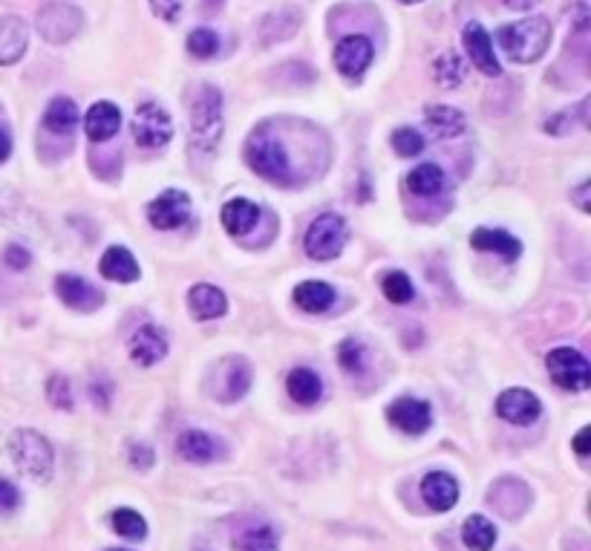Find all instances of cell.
I'll return each instance as SVG.
<instances>
[{
    "label": "cell",
    "instance_id": "cell-1",
    "mask_svg": "<svg viewBox=\"0 0 591 551\" xmlns=\"http://www.w3.org/2000/svg\"><path fill=\"white\" fill-rule=\"evenodd\" d=\"M222 139V93L214 84H202L191 101V153L211 156Z\"/></svg>",
    "mask_w": 591,
    "mask_h": 551
},
{
    "label": "cell",
    "instance_id": "cell-2",
    "mask_svg": "<svg viewBox=\"0 0 591 551\" xmlns=\"http://www.w3.org/2000/svg\"><path fill=\"white\" fill-rule=\"evenodd\" d=\"M551 44V24L548 18H528L499 29V47L517 64H531L545 55Z\"/></svg>",
    "mask_w": 591,
    "mask_h": 551
},
{
    "label": "cell",
    "instance_id": "cell-3",
    "mask_svg": "<svg viewBox=\"0 0 591 551\" xmlns=\"http://www.w3.org/2000/svg\"><path fill=\"white\" fill-rule=\"evenodd\" d=\"M9 456L18 465V471L35 482H47L52 476V445L38 430H15L9 439Z\"/></svg>",
    "mask_w": 591,
    "mask_h": 551
},
{
    "label": "cell",
    "instance_id": "cell-4",
    "mask_svg": "<svg viewBox=\"0 0 591 551\" xmlns=\"http://www.w3.org/2000/svg\"><path fill=\"white\" fill-rule=\"evenodd\" d=\"M246 162L251 165L254 174L269 179L274 185H292V162L286 156V148L280 145V139H274L269 133H254L246 145Z\"/></svg>",
    "mask_w": 591,
    "mask_h": 551
},
{
    "label": "cell",
    "instance_id": "cell-5",
    "mask_svg": "<svg viewBox=\"0 0 591 551\" xmlns=\"http://www.w3.org/2000/svg\"><path fill=\"white\" fill-rule=\"evenodd\" d=\"M346 240H349V226H346L344 217L323 214L309 226L303 246H306V254L315 260H332L344 251Z\"/></svg>",
    "mask_w": 591,
    "mask_h": 551
},
{
    "label": "cell",
    "instance_id": "cell-6",
    "mask_svg": "<svg viewBox=\"0 0 591 551\" xmlns=\"http://www.w3.org/2000/svg\"><path fill=\"white\" fill-rule=\"evenodd\" d=\"M251 387V364L240 355L222 358L220 364L214 367V373L208 378V390L217 401H240Z\"/></svg>",
    "mask_w": 591,
    "mask_h": 551
},
{
    "label": "cell",
    "instance_id": "cell-7",
    "mask_svg": "<svg viewBox=\"0 0 591 551\" xmlns=\"http://www.w3.org/2000/svg\"><path fill=\"white\" fill-rule=\"evenodd\" d=\"M81 29H84V12L75 9L73 3L55 0V3H47L38 12V32L50 44H67V41H73Z\"/></svg>",
    "mask_w": 591,
    "mask_h": 551
},
{
    "label": "cell",
    "instance_id": "cell-8",
    "mask_svg": "<svg viewBox=\"0 0 591 551\" xmlns=\"http://www.w3.org/2000/svg\"><path fill=\"white\" fill-rule=\"evenodd\" d=\"M548 373L554 378L557 387L571 390V393H583L591 384V367L586 355L571 347H560V350L548 352Z\"/></svg>",
    "mask_w": 591,
    "mask_h": 551
},
{
    "label": "cell",
    "instance_id": "cell-9",
    "mask_svg": "<svg viewBox=\"0 0 591 551\" xmlns=\"http://www.w3.org/2000/svg\"><path fill=\"white\" fill-rule=\"evenodd\" d=\"M133 139L139 148H165L173 139V119L171 113L159 104H142L133 116Z\"/></svg>",
    "mask_w": 591,
    "mask_h": 551
},
{
    "label": "cell",
    "instance_id": "cell-10",
    "mask_svg": "<svg viewBox=\"0 0 591 551\" xmlns=\"http://www.w3.org/2000/svg\"><path fill=\"white\" fill-rule=\"evenodd\" d=\"M372 58H375V50H372L370 38H364V35H346L335 47V67L341 70V76L352 78V81L370 70Z\"/></svg>",
    "mask_w": 591,
    "mask_h": 551
},
{
    "label": "cell",
    "instance_id": "cell-11",
    "mask_svg": "<svg viewBox=\"0 0 591 551\" xmlns=\"http://www.w3.org/2000/svg\"><path fill=\"white\" fill-rule=\"evenodd\" d=\"M496 413H499L508 425L525 427V425H534V422L540 419L542 404L531 390L511 387V390H505V393L496 399Z\"/></svg>",
    "mask_w": 591,
    "mask_h": 551
},
{
    "label": "cell",
    "instance_id": "cell-12",
    "mask_svg": "<svg viewBox=\"0 0 591 551\" xmlns=\"http://www.w3.org/2000/svg\"><path fill=\"white\" fill-rule=\"evenodd\" d=\"M191 217V197L185 191H165L162 197L150 202L148 220L159 231H173V228L185 226Z\"/></svg>",
    "mask_w": 591,
    "mask_h": 551
},
{
    "label": "cell",
    "instance_id": "cell-13",
    "mask_svg": "<svg viewBox=\"0 0 591 551\" xmlns=\"http://www.w3.org/2000/svg\"><path fill=\"white\" fill-rule=\"evenodd\" d=\"M387 419L393 422L401 433H410V436H421L433 416H430V404L421 399H413V396H404V399H395L387 410Z\"/></svg>",
    "mask_w": 591,
    "mask_h": 551
},
{
    "label": "cell",
    "instance_id": "cell-14",
    "mask_svg": "<svg viewBox=\"0 0 591 551\" xmlns=\"http://www.w3.org/2000/svg\"><path fill=\"white\" fill-rule=\"evenodd\" d=\"M55 295L67 303L70 309L78 312H96L101 306V292L96 286H90L87 280H81L78 275H58L55 277Z\"/></svg>",
    "mask_w": 591,
    "mask_h": 551
},
{
    "label": "cell",
    "instance_id": "cell-15",
    "mask_svg": "<svg viewBox=\"0 0 591 551\" xmlns=\"http://www.w3.org/2000/svg\"><path fill=\"white\" fill-rule=\"evenodd\" d=\"M465 47H468L470 61L476 64V70H482L485 76H499L502 73V64L496 58V50L491 44V35L482 24H468L465 26Z\"/></svg>",
    "mask_w": 591,
    "mask_h": 551
},
{
    "label": "cell",
    "instance_id": "cell-16",
    "mask_svg": "<svg viewBox=\"0 0 591 551\" xmlns=\"http://www.w3.org/2000/svg\"><path fill=\"white\" fill-rule=\"evenodd\" d=\"M130 355L136 364L142 367H153L168 355V338L159 326H142L133 338H130Z\"/></svg>",
    "mask_w": 591,
    "mask_h": 551
},
{
    "label": "cell",
    "instance_id": "cell-17",
    "mask_svg": "<svg viewBox=\"0 0 591 551\" xmlns=\"http://www.w3.org/2000/svg\"><path fill=\"white\" fill-rule=\"evenodd\" d=\"M421 497L433 511H450L459 502V482L444 471H433L421 479Z\"/></svg>",
    "mask_w": 591,
    "mask_h": 551
},
{
    "label": "cell",
    "instance_id": "cell-18",
    "mask_svg": "<svg viewBox=\"0 0 591 551\" xmlns=\"http://www.w3.org/2000/svg\"><path fill=\"white\" fill-rule=\"evenodd\" d=\"M122 127V110L110 101H99L87 110L84 116V130L93 142H107L119 133Z\"/></svg>",
    "mask_w": 591,
    "mask_h": 551
},
{
    "label": "cell",
    "instance_id": "cell-19",
    "mask_svg": "<svg viewBox=\"0 0 591 551\" xmlns=\"http://www.w3.org/2000/svg\"><path fill=\"white\" fill-rule=\"evenodd\" d=\"M26 41H29V32H26L24 21L18 15H3L0 18V67L21 61V55L26 52Z\"/></svg>",
    "mask_w": 591,
    "mask_h": 551
},
{
    "label": "cell",
    "instance_id": "cell-20",
    "mask_svg": "<svg viewBox=\"0 0 591 551\" xmlns=\"http://www.w3.org/2000/svg\"><path fill=\"white\" fill-rule=\"evenodd\" d=\"M470 246L479 251H493V254H499L508 263H514L519 254H522V243H519L514 234H508L502 228H476L470 234Z\"/></svg>",
    "mask_w": 591,
    "mask_h": 551
},
{
    "label": "cell",
    "instance_id": "cell-21",
    "mask_svg": "<svg viewBox=\"0 0 591 551\" xmlns=\"http://www.w3.org/2000/svg\"><path fill=\"white\" fill-rule=\"evenodd\" d=\"M179 453H182V459H188V462L205 465V462L222 456V445L217 442V436H211V433H205V430H185V433L179 436Z\"/></svg>",
    "mask_w": 591,
    "mask_h": 551
},
{
    "label": "cell",
    "instance_id": "cell-22",
    "mask_svg": "<svg viewBox=\"0 0 591 551\" xmlns=\"http://www.w3.org/2000/svg\"><path fill=\"white\" fill-rule=\"evenodd\" d=\"M188 306H191V315L197 321H214V318L225 315L228 301H225V295H222L217 286L199 283V286L191 289V295H188Z\"/></svg>",
    "mask_w": 591,
    "mask_h": 551
},
{
    "label": "cell",
    "instance_id": "cell-23",
    "mask_svg": "<svg viewBox=\"0 0 591 551\" xmlns=\"http://www.w3.org/2000/svg\"><path fill=\"white\" fill-rule=\"evenodd\" d=\"M99 269L101 275L107 277V280H113V283H133V280H139V263L122 246H113V249L104 251Z\"/></svg>",
    "mask_w": 591,
    "mask_h": 551
},
{
    "label": "cell",
    "instance_id": "cell-24",
    "mask_svg": "<svg viewBox=\"0 0 591 551\" xmlns=\"http://www.w3.org/2000/svg\"><path fill=\"white\" fill-rule=\"evenodd\" d=\"M286 390H289V396H292L297 404L312 407V404H318V401H321L323 381L315 370H309V367H297V370H292L289 378H286Z\"/></svg>",
    "mask_w": 591,
    "mask_h": 551
},
{
    "label": "cell",
    "instance_id": "cell-25",
    "mask_svg": "<svg viewBox=\"0 0 591 551\" xmlns=\"http://www.w3.org/2000/svg\"><path fill=\"white\" fill-rule=\"evenodd\" d=\"M257 223H260V208L254 202L231 200L222 205V226L228 228V234L243 237Z\"/></svg>",
    "mask_w": 591,
    "mask_h": 551
},
{
    "label": "cell",
    "instance_id": "cell-26",
    "mask_svg": "<svg viewBox=\"0 0 591 551\" xmlns=\"http://www.w3.org/2000/svg\"><path fill=\"white\" fill-rule=\"evenodd\" d=\"M424 122L430 127V133L439 136V139H453V136H459V133L465 130V116H462V110L447 107V104H433V107H427Z\"/></svg>",
    "mask_w": 591,
    "mask_h": 551
},
{
    "label": "cell",
    "instance_id": "cell-27",
    "mask_svg": "<svg viewBox=\"0 0 591 551\" xmlns=\"http://www.w3.org/2000/svg\"><path fill=\"white\" fill-rule=\"evenodd\" d=\"M295 303L303 312L321 315L335 303V289L329 283H321V280H306L295 289Z\"/></svg>",
    "mask_w": 591,
    "mask_h": 551
},
{
    "label": "cell",
    "instance_id": "cell-28",
    "mask_svg": "<svg viewBox=\"0 0 591 551\" xmlns=\"http://www.w3.org/2000/svg\"><path fill=\"white\" fill-rule=\"evenodd\" d=\"M234 551H280V537L269 523H254L234 534Z\"/></svg>",
    "mask_w": 591,
    "mask_h": 551
},
{
    "label": "cell",
    "instance_id": "cell-29",
    "mask_svg": "<svg viewBox=\"0 0 591 551\" xmlns=\"http://www.w3.org/2000/svg\"><path fill=\"white\" fill-rule=\"evenodd\" d=\"M81 122V113H78V107H75L73 99H52L50 107L44 110V127L52 130V133H73L75 125Z\"/></svg>",
    "mask_w": 591,
    "mask_h": 551
},
{
    "label": "cell",
    "instance_id": "cell-30",
    "mask_svg": "<svg viewBox=\"0 0 591 551\" xmlns=\"http://www.w3.org/2000/svg\"><path fill=\"white\" fill-rule=\"evenodd\" d=\"M462 543L470 551H491L496 546V526L482 514H470L462 526Z\"/></svg>",
    "mask_w": 591,
    "mask_h": 551
},
{
    "label": "cell",
    "instance_id": "cell-31",
    "mask_svg": "<svg viewBox=\"0 0 591 551\" xmlns=\"http://www.w3.org/2000/svg\"><path fill=\"white\" fill-rule=\"evenodd\" d=\"M297 29H300V15L295 9H283V12H274L269 15L263 26H260V41L263 44H277V41H286L292 38Z\"/></svg>",
    "mask_w": 591,
    "mask_h": 551
},
{
    "label": "cell",
    "instance_id": "cell-32",
    "mask_svg": "<svg viewBox=\"0 0 591 551\" xmlns=\"http://www.w3.org/2000/svg\"><path fill=\"white\" fill-rule=\"evenodd\" d=\"M407 188L413 194H419V197H436L444 188V171L439 165H433V162H424V165H419L413 174L407 176Z\"/></svg>",
    "mask_w": 591,
    "mask_h": 551
},
{
    "label": "cell",
    "instance_id": "cell-33",
    "mask_svg": "<svg viewBox=\"0 0 591 551\" xmlns=\"http://www.w3.org/2000/svg\"><path fill=\"white\" fill-rule=\"evenodd\" d=\"M433 76H436V81L442 84L444 90H453V87H459L465 81V61L456 52H444L433 64Z\"/></svg>",
    "mask_w": 591,
    "mask_h": 551
},
{
    "label": "cell",
    "instance_id": "cell-34",
    "mask_svg": "<svg viewBox=\"0 0 591 551\" xmlns=\"http://www.w3.org/2000/svg\"><path fill=\"white\" fill-rule=\"evenodd\" d=\"M113 528L127 537V540H145L148 537V523H145V517L139 514V511H133V508H119L116 514H113Z\"/></svg>",
    "mask_w": 591,
    "mask_h": 551
},
{
    "label": "cell",
    "instance_id": "cell-35",
    "mask_svg": "<svg viewBox=\"0 0 591 551\" xmlns=\"http://www.w3.org/2000/svg\"><path fill=\"white\" fill-rule=\"evenodd\" d=\"M381 289H384V295H387V301L395 303V306H401V303H410L413 301V283H410V277L404 275V272H387V275L381 277Z\"/></svg>",
    "mask_w": 591,
    "mask_h": 551
},
{
    "label": "cell",
    "instance_id": "cell-36",
    "mask_svg": "<svg viewBox=\"0 0 591 551\" xmlns=\"http://www.w3.org/2000/svg\"><path fill=\"white\" fill-rule=\"evenodd\" d=\"M217 50H220V38H217L214 29L199 26V29H194V32L188 35V52H191L194 58H211V55H217Z\"/></svg>",
    "mask_w": 591,
    "mask_h": 551
},
{
    "label": "cell",
    "instance_id": "cell-37",
    "mask_svg": "<svg viewBox=\"0 0 591 551\" xmlns=\"http://www.w3.org/2000/svg\"><path fill=\"white\" fill-rule=\"evenodd\" d=\"M338 361L346 373H361L367 367V347L355 338H346L344 344L338 347Z\"/></svg>",
    "mask_w": 591,
    "mask_h": 551
},
{
    "label": "cell",
    "instance_id": "cell-38",
    "mask_svg": "<svg viewBox=\"0 0 591 551\" xmlns=\"http://www.w3.org/2000/svg\"><path fill=\"white\" fill-rule=\"evenodd\" d=\"M424 139H421L419 130H413V127H398L393 133V148L398 156H407V159H413V156H419L424 151Z\"/></svg>",
    "mask_w": 591,
    "mask_h": 551
},
{
    "label": "cell",
    "instance_id": "cell-39",
    "mask_svg": "<svg viewBox=\"0 0 591 551\" xmlns=\"http://www.w3.org/2000/svg\"><path fill=\"white\" fill-rule=\"evenodd\" d=\"M47 393H50V404L58 407V410H70L73 407V396H70V381L64 376H52L50 384H47Z\"/></svg>",
    "mask_w": 591,
    "mask_h": 551
},
{
    "label": "cell",
    "instance_id": "cell-40",
    "mask_svg": "<svg viewBox=\"0 0 591 551\" xmlns=\"http://www.w3.org/2000/svg\"><path fill=\"white\" fill-rule=\"evenodd\" d=\"M150 9H153L162 21L173 24V21L182 15V0H150Z\"/></svg>",
    "mask_w": 591,
    "mask_h": 551
},
{
    "label": "cell",
    "instance_id": "cell-41",
    "mask_svg": "<svg viewBox=\"0 0 591 551\" xmlns=\"http://www.w3.org/2000/svg\"><path fill=\"white\" fill-rule=\"evenodd\" d=\"M18 505H21V491L9 479H0V511H15Z\"/></svg>",
    "mask_w": 591,
    "mask_h": 551
},
{
    "label": "cell",
    "instance_id": "cell-42",
    "mask_svg": "<svg viewBox=\"0 0 591 551\" xmlns=\"http://www.w3.org/2000/svg\"><path fill=\"white\" fill-rule=\"evenodd\" d=\"M6 263L12 269H26L32 263V254L24 249V246H6Z\"/></svg>",
    "mask_w": 591,
    "mask_h": 551
},
{
    "label": "cell",
    "instance_id": "cell-43",
    "mask_svg": "<svg viewBox=\"0 0 591 551\" xmlns=\"http://www.w3.org/2000/svg\"><path fill=\"white\" fill-rule=\"evenodd\" d=\"M130 462L136 465V468H150L153 462H156V456H153V451H148V448H142V445H133L130 448Z\"/></svg>",
    "mask_w": 591,
    "mask_h": 551
},
{
    "label": "cell",
    "instance_id": "cell-44",
    "mask_svg": "<svg viewBox=\"0 0 591 551\" xmlns=\"http://www.w3.org/2000/svg\"><path fill=\"white\" fill-rule=\"evenodd\" d=\"M574 451H577V456H589V451H591V430L589 427H583V430L574 436Z\"/></svg>",
    "mask_w": 591,
    "mask_h": 551
},
{
    "label": "cell",
    "instance_id": "cell-45",
    "mask_svg": "<svg viewBox=\"0 0 591 551\" xmlns=\"http://www.w3.org/2000/svg\"><path fill=\"white\" fill-rule=\"evenodd\" d=\"M589 191H591V185H589V179H586V182H580V188H577V191L571 194V197H574V202H577V208H580V211H591Z\"/></svg>",
    "mask_w": 591,
    "mask_h": 551
},
{
    "label": "cell",
    "instance_id": "cell-46",
    "mask_svg": "<svg viewBox=\"0 0 591 551\" xmlns=\"http://www.w3.org/2000/svg\"><path fill=\"white\" fill-rule=\"evenodd\" d=\"M9 153H12V139L0 130V162H6V159H9Z\"/></svg>",
    "mask_w": 591,
    "mask_h": 551
},
{
    "label": "cell",
    "instance_id": "cell-47",
    "mask_svg": "<svg viewBox=\"0 0 591 551\" xmlns=\"http://www.w3.org/2000/svg\"><path fill=\"white\" fill-rule=\"evenodd\" d=\"M540 0H505V6L508 9H534Z\"/></svg>",
    "mask_w": 591,
    "mask_h": 551
},
{
    "label": "cell",
    "instance_id": "cell-48",
    "mask_svg": "<svg viewBox=\"0 0 591 551\" xmlns=\"http://www.w3.org/2000/svg\"><path fill=\"white\" fill-rule=\"evenodd\" d=\"M404 3H419V0H404Z\"/></svg>",
    "mask_w": 591,
    "mask_h": 551
},
{
    "label": "cell",
    "instance_id": "cell-49",
    "mask_svg": "<svg viewBox=\"0 0 591 551\" xmlns=\"http://www.w3.org/2000/svg\"><path fill=\"white\" fill-rule=\"evenodd\" d=\"M110 551H127V549H110Z\"/></svg>",
    "mask_w": 591,
    "mask_h": 551
}]
</instances>
